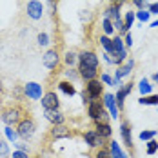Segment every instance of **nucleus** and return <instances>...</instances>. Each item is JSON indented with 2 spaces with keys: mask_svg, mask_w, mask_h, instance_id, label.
Masks as SVG:
<instances>
[{
  "mask_svg": "<svg viewBox=\"0 0 158 158\" xmlns=\"http://www.w3.org/2000/svg\"><path fill=\"white\" fill-rule=\"evenodd\" d=\"M35 122H33V118H22L18 124H16V133H18V136L22 138V140H29L33 138V135H35Z\"/></svg>",
  "mask_w": 158,
  "mask_h": 158,
  "instance_id": "1",
  "label": "nucleus"
},
{
  "mask_svg": "<svg viewBox=\"0 0 158 158\" xmlns=\"http://www.w3.org/2000/svg\"><path fill=\"white\" fill-rule=\"evenodd\" d=\"M87 114L93 122H100V120H106V111H104V106L98 102V100H93L89 106H87Z\"/></svg>",
  "mask_w": 158,
  "mask_h": 158,
  "instance_id": "2",
  "label": "nucleus"
},
{
  "mask_svg": "<svg viewBox=\"0 0 158 158\" xmlns=\"http://www.w3.org/2000/svg\"><path fill=\"white\" fill-rule=\"evenodd\" d=\"M84 142L87 143V147H91V149H100V147L106 145V143H104V138L96 133L95 129L84 133Z\"/></svg>",
  "mask_w": 158,
  "mask_h": 158,
  "instance_id": "3",
  "label": "nucleus"
},
{
  "mask_svg": "<svg viewBox=\"0 0 158 158\" xmlns=\"http://www.w3.org/2000/svg\"><path fill=\"white\" fill-rule=\"evenodd\" d=\"M24 96L29 100H42V85L38 82H27L24 85Z\"/></svg>",
  "mask_w": 158,
  "mask_h": 158,
  "instance_id": "4",
  "label": "nucleus"
},
{
  "mask_svg": "<svg viewBox=\"0 0 158 158\" xmlns=\"http://www.w3.org/2000/svg\"><path fill=\"white\" fill-rule=\"evenodd\" d=\"M89 96L93 98V100H98L100 96H104V84L100 82V78H95L91 80V82H85V87H84Z\"/></svg>",
  "mask_w": 158,
  "mask_h": 158,
  "instance_id": "5",
  "label": "nucleus"
},
{
  "mask_svg": "<svg viewBox=\"0 0 158 158\" xmlns=\"http://www.w3.org/2000/svg\"><path fill=\"white\" fill-rule=\"evenodd\" d=\"M26 13H27V16H29L31 20H40L42 15H44V6H42V2H38V0H29L27 6H26Z\"/></svg>",
  "mask_w": 158,
  "mask_h": 158,
  "instance_id": "6",
  "label": "nucleus"
},
{
  "mask_svg": "<svg viewBox=\"0 0 158 158\" xmlns=\"http://www.w3.org/2000/svg\"><path fill=\"white\" fill-rule=\"evenodd\" d=\"M42 109H49V111H55V109H60V98L55 91H49L42 96Z\"/></svg>",
  "mask_w": 158,
  "mask_h": 158,
  "instance_id": "7",
  "label": "nucleus"
},
{
  "mask_svg": "<svg viewBox=\"0 0 158 158\" xmlns=\"http://www.w3.org/2000/svg\"><path fill=\"white\" fill-rule=\"evenodd\" d=\"M133 82H127V84H122L118 89H116V93H114V100H116V104H118V109H122L124 107V102H126V98L131 95V91H133Z\"/></svg>",
  "mask_w": 158,
  "mask_h": 158,
  "instance_id": "8",
  "label": "nucleus"
},
{
  "mask_svg": "<svg viewBox=\"0 0 158 158\" xmlns=\"http://www.w3.org/2000/svg\"><path fill=\"white\" fill-rule=\"evenodd\" d=\"M20 114H22V111L18 107H9V109H6L2 113V122L6 126H15V124L20 122Z\"/></svg>",
  "mask_w": 158,
  "mask_h": 158,
  "instance_id": "9",
  "label": "nucleus"
},
{
  "mask_svg": "<svg viewBox=\"0 0 158 158\" xmlns=\"http://www.w3.org/2000/svg\"><path fill=\"white\" fill-rule=\"evenodd\" d=\"M104 106L107 107V111H109V116L111 118H118L120 116V109H118V104H116V100H114V95H111V93H104Z\"/></svg>",
  "mask_w": 158,
  "mask_h": 158,
  "instance_id": "10",
  "label": "nucleus"
},
{
  "mask_svg": "<svg viewBox=\"0 0 158 158\" xmlns=\"http://www.w3.org/2000/svg\"><path fill=\"white\" fill-rule=\"evenodd\" d=\"M42 64L48 67V69H56L58 64H60V55L56 49H49L46 51V55L42 56Z\"/></svg>",
  "mask_w": 158,
  "mask_h": 158,
  "instance_id": "11",
  "label": "nucleus"
},
{
  "mask_svg": "<svg viewBox=\"0 0 158 158\" xmlns=\"http://www.w3.org/2000/svg\"><path fill=\"white\" fill-rule=\"evenodd\" d=\"M78 64H84V65H87V67L98 69L100 60H98L96 53H93V51H82V53H78Z\"/></svg>",
  "mask_w": 158,
  "mask_h": 158,
  "instance_id": "12",
  "label": "nucleus"
},
{
  "mask_svg": "<svg viewBox=\"0 0 158 158\" xmlns=\"http://www.w3.org/2000/svg\"><path fill=\"white\" fill-rule=\"evenodd\" d=\"M71 136H73L71 129H69L67 126H64V124H58V126H53V127H51V138H55V140L71 138Z\"/></svg>",
  "mask_w": 158,
  "mask_h": 158,
  "instance_id": "13",
  "label": "nucleus"
},
{
  "mask_svg": "<svg viewBox=\"0 0 158 158\" xmlns=\"http://www.w3.org/2000/svg\"><path fill=\"white\" fill-rule=\"evenodd\" d=\"M78 75H80L82 80L91 82V80L98 78V69H95V67H87V65H84V64H78Z\"/></svg>",
  "mask_w": 158,
  "mask_h": 158,
  "instance_id": "14",
  "label": "nucleus"
},
{
  "mask_svg": "<svg viewBox=\"0 0 158 158\" xmlns=\"http://www.w3.org/2000/svg\"><path fill=\"white\" fill-rule=\"evenodd\" d=\"M44 118L48 120L49 124H53V126H58V124H64L65 122V118H64V114L60 113V109H55V111L44 109Z\"/></svg>",
  "mask_w": 158,
  "mask_h": 158,
  "instance_id": "15",
  "label": "nucleus"
},
{
  "mask_svg": "<svg viewBox=\"0 0 158 158\" xmlns=\"http://www.w3.org/2000/svg\"><path fill=\"white\" fill-rule=\"evenodd\" d=\"M95 131L106 140V138H111V135H113V127L109 126V122H106V120H100V122H95Z\"/></svg>",
  "mask_w": 158,
  "mask_h": 158,
  "instance_id": "16",
  "label": "nucleus"
},
{
  "mask_svg": "<svg viewBox=\"0 0 158 158\" xmlns=\"http://www.w3.org/2000/svg\"><path fill=\"white\" fill-rule=\"evenodd\" d=\"M120 135H122V140L129 149H133V135H131V126L127 122L120 124Z\"/></svg>",
  "mask_w": 158,
  "mask_h": 158,
  "instance_id": "17",
  "label": "nucleus"
},
{
  "mask_svg": "<svg viewBox=\"0 0 158 158\" xmlns=\"http://www.w3.org/2000/svg\"><path fill=\"white\" fill-rule=\"evenodd\" d=\"M107 147H109V151H111V158H129V156L126 155V153L122 151L120 143L116 142V140H111Z\"/></svg>",
  "mask_w": 158,
  "mask_h": 158,
  "instance_id": "18",
  "label": "nucleus"
},
{
  "mask_svg": "<svg viewBox=\"0 0 158 158\" xmlns=\"http://www.w3.org/2000/svg\"><path fill=\"white\" fill-rule=\"evenodd\" d=\"M104 18H107V20H111V22L118 20V18H120V6H116V4H111L109 7L104 11Z\"/></svg>",
  "mask_w": 158,
  "mask_h": 158,
  "instance_id": "19",
  "label": "nucleus"
},
{
  "mask_svg": "<svg viewBox=\"0 0 158 158\" xmlns=\"http://www.w3.org/2000/svg\"><path fill=\"white\" fill-rule=\"evenodd\" d=\"M58 89L62 91L64 95H67V96H75L77 95V89H75L73 82H69V80H62V82H58Z\"/></svg>",
  "mask_w": 158,
  "mask_h": 158,
  "instance_id": "20",
  "label": "nucleus"
},
{
  "mask_svg": "<svg viewBox=\"0 0 158 158\" xmlns=\"http://www.w3.org/2000/svg\"><path fill=\"white\" fill-rule=\"evenodd\" d=\"M124 51H127L126 44H124V38L122 36H114L113 38V53H111V56H114L118 53H124Z\"/></svg>",
  "mask_w": 158,
  "mask_h": 158,
  "instance_id": "21",
  "label": "nucleus"
},
{
  "mask_svg": "<svg viewBox=\"0 0 158 158\" xmlns=\"http://www.w3.org/2000/svg\"><path fill=\"white\" fill-rule=\"evenodd\" d=\"M138 91L142 93V96H147V95H153V85L147 78H142L138 82Z\"/></svg>",
  "mask_w": 158,
  "mask_h": 158,
  "instance_id": "22",
  "label": "nucleus"
},
{
  "mask_svg": "<svg viewBox=\"0 0 158 158\" xmlns=\"http://www.w3.org/2000/svg\"><path fill=\"white\" fill-rule=\"evenodd\" d=\"M140 106H158V95H147L138 98Z\"/></svg>",
  "mask_w": 158,
  "mask_h": 158,
  "instance_id": "23",
  "label": "nucleus"
},
{
  "mask_svg": "<svg viewBox=\"0 0 158 158\" xmlns=\"http://www.w3.org/2000/svg\"><path fill=\"white\" fill-rule=\"evenodd\" d=\"M77 62H78V55H77V53H73V51H67V53L64 55V64H65L67 67H73Z\"/></svg>",
  "mask_w": 158,
  "mask_h": 158,
  "instance_id": "24",
  "label": "nucleus"
},
{
  "mask_svg": "<svg viewBox=\"0 0 158 158\" xmlns=\"http://www.w3.org/2000/svg\"><path fill=\"white\" fill-rule=\"evenodd\" d=\"M100 46L104 48L106 53L111 55V53H113V38H109L107 35H102V36H100Z\"/></svg>",
  "mask_w": 158,
  "mask_h": 158,
  "instance_id": "25",
  "label": "nucleus"
},
{
  "mask_svg": "<svg viewBox=\"0 0 158 158\" xmlns=\"http://www.w3.org/2000/svg\"><path fill=\"white\" fill-rule=\"evenodd\" d=\"M4 133H6V138H7V142H11V143H16V140L20 138V136H18V133H16V129H13L11 126H6Z\"/></svg>",
  "mask_w": 158,
  "mask_h": 158,
  "instance_id": "26",
  "label": "nucleus"
},
{
  "mask_svg": "<svg viewBox=\"0 0 158 158\" xmlns=\"http://www.w3.org/2000/svg\"><path fill=\"white\" fill-rule=\"evenodd\" d=\"M135 18H136L135 11H127V13H126V16H124V27H126V33H129V29L133 27Z\"/></svg>",
  "mask_w": 158,
  "mask_h": 158,
  "instance_id": "27",
  "label": "nucleus"
},
{
  "mask_svg": "<svg viewBox=\"0 0 158 158\" xmlns=\"http://www.w3.org/2000/svg\"><path fill=\"white\" fill-rule=\"evenodd\" d=\"M156 129H145L140 133V140L142 142H149V140H153V138H156Z\"/></svg>",
  "mask_w": 158,
  "mask_h": 158,
  "instance_id": "28",
  "label": "nucleus"
},
{
  "mask_svg": "<svg viewBox=\"0 0 158 158\" xmlns=\"http://www.w3.org/2000/svg\"><path fill=\"white\" fill-rule=\"evenodd\" d=\"M102 31H104V35H107V36H111L114 33V26H113L111 20H107V18L102 20Z\"/></svg>",
  "mask_w": 158,
  "mask_h": 158,
  "instance_id": "29",
  "label": "nucleus"
},
{
  "mask_svg": "<svg viewBox=\"0 0 158 158\" xmlns=\"http://www.w3.org/2000/svg\"><path fill=\"white\" fill-rule=\"evenodd\" d=\"M156 151H158V142H156V138H153V140L145 142V153H147V155H155Z\"/></svg>",
  "mask_w": 158,
  "mask_h": 158,
  "instance_id": "30",
  "label": "nucleus"
},
{
  "mask_svg": "<svg viewBox=\"0 0 158 158\" xmlns=\"http://www.w3.org/2000/svg\"><path fill=\"white\" fill-rule=\"evenodd\" d=\"M64 75H65V78L69 80V82H75L77 78H80L78 69H73V67H67V69L64 71Z\"/></svg>",
  "mask_w": 158,
  "mask_h": 158,
  "instance_id": "31",
  "label": "nucleus"
},
{
  "mask_svg": "<svg viewBox=\"0 0 158 158\" xmlns=\"http://www.w3.org/2000/svg\"><path fill=\"white\" fill-rule=\"evenodd\" d=\"M135 15H136V18H138L142 24L149 22V18H151V13H149L147 9H138V11H135Z\"/></svg>",
  "mask_w": 158,
  "mask_h": 158,
  "instance_id": "32",
  "label": "nucleus"
},
{
  "mask_svg": "<svg viewBox=\"0 0 158 158\" xmlns=\"http://www.w3.org/2000/svg\"><path fill=\"white\" fill-rule=\"evenodd\" d=\"M95 158H111V151H109V147H107V145H104V147L96 149Z\"/></svg>",
  "mask_w": 158,
  "mask_h": 158,
  "instance_id": "33",
  "label": "nucleus"
},
{
  "mask_svg": "<svg viewBox=\"0 0 158 158\" xmlns=\"http://www.w3.org/2000/svg\"><path fill=\"white\" fill-rule=\"evenodd\" d=\"M36 42H38V46H49V35L48 33H40L38 36H36Z\"/></svg>",
  "mask_w": 158,
  "mask_h": 158,
  "instance_id": "34",
  "label": "nucleus"
},
{
  "mask_svg": "<svg viewBox=\"0 0 158 158\" xmlns=\"http://www.w3.org/2000/svg\"><path fill=\"white\" fill-rule=\"evenodd\" d=\"M0 156H9V143L6 140H0Z\"/></svg>",
  "mask_w": 158,
  "mask_h": 158,
  "instance_id": "35",
  "label": "nucleus"
},
{
  "mask_svg": "<svg viewBox=\"0 0 158 158\" xmlns=\"http://www.w3.org/2000/svg\"><path fill=\"white\" fill-rule=\"evenodd\" d=\"M113 26H114V29H116V31H120V33H124V35H126V27H124V20H122V18L114 20V22H113Z\"/></svg>",
  "mask_w": 158,
  "mask_h": 158,
  "instance_id": "36",
  "label": "nucleus"
},
{
  "mask_svg": "<svg viewBox=\"0 0 158 158\" xmlns=\"http://www.w3.org/2000/svg\"><path fill=\"white\" fill-rule=\"evenodd\" d=\"M100 82L106 84V85H113V77L107 75V73H102V75H100Z\"/></svg>",
  "mask_w": 158,
  "mask_h": 158,
  "instance_id": "37",
  "label": "nucleus"
},
{
  "mask_svg": "<svg viewBox=\"0 0 158 158\" xmlns=\"http://www.w3.org/2000/svg\"><path fill=\"white\" fill-rule=\"evenodd\" d=\"M124 44H126V49L133 48V36H131V33H126L124 35Z\"/></svg>",
  "mask_w": 158,
  "mask_h": 158,
  "instance_id": "38",
  "label": "nucleus"
},
{
  "mask_svg": "<svg viewBox=\"0 0 158 158\" xmlns=\"http://www.w3.org/2000/svg\"><path fill=\"white\" fill-rule=\"evenodd\" d=\"M82 102H84V106H89V104H91V102H93V98H91V96H89V93H87V91H85V89H84V91H82Z\"/></svg>",
  "mask_w": 158,
  "mask_h": 158,
  "instance_id": "39",
  "label": "nucleus"
},
{
  "mask_svg": "<svg viewBox=\"0 0 158 158\" xmlns=\"http://www.w3.org/2000/svg\"><path fill=\"white\" fill-rule=\"evenodd\" d=\"M147 11H149L151 15H158V2H155V4H149V6H147Z\"/></svg>",
  "mask_w": 158,
  "mask_h": 158,
  "instance_id": "40",
  "label": "nucleus"
},
{
  "mask_svg": "<svg viewBox=\"0 0 158 158\" xmlns=\"http://www.w3.org/2000/svg\"><path fill=\"white\" fill-rule=\"evenodd\" d=\"M11 158H27V153H24V151H18V149H15V151H13V155H11Z\"/></svg>",
  "mask_w": 158,
  "mask_h": 158,
  "instance_id": "41",
  "label": "nucleus"
},
{
  "mask_svg": "<svg viewBox=\"0 0 158 158\" xmlns=\"http://www.w3.org/2000/svg\"><path fill=\"white\" fill-rule=\"evenodd\" d=\"M133 2H135V6H136L138 9H145V7L149 6V4H147L145 0H133Z\"/></svg>",
  "mask_w": 158,
  "mask_h": 158,
  "instance_id": "42",
  "label": "nucleus"
},
{
  "mask_svg": "<svg viewBox=\"0 0 158 158\" xmlns=\"http://www.w3.org/2000/svg\"><path fill=\"white\" fill-rule=\"evenodd\" d=\"M15 147L18 149V151H24V153H29V147H27V143H15Z\"/></svg>",
  "mask_w": 158,
  "mask_h": 158,
  "instance_id": "43",
  "label": "nucleus"
},
{
  "mask_svg": "<svg viewBox=\"0 0 158 158\" xmlns=\"http://www.w3.org/2000/svg\"><path fill=\"white\" fill-rule=\"evenodd\" d=\"M49 11H51V15H55V11H56V2L55 0H49Z\"/></svg>",
  "mask_w": 158,
  "mask_h": 158,
  "instance_id": "44",
  "label": "nucleus"
},
{
  "mask_svg": "<svg viewBox=\"0 0 158 158\" xmlns=\"http://www.w3.org/2000/svg\"><path fill=\"white\" fill-rule=\"evenodd\" d=\"M102 56H104V60H106V62H107V64H113V56H111L109 53H104Z\"/></svg>",
  "mask_w": 158,
  "mask_h": 158,
  "instance_id": "45",
  "label": "nucleus"
},
{
  "mask_svg": "<svg viewBox=\"0 0 158 158\" xmlns=\"http://www.w3.org/2000/svg\"><path fill=\"white\" fill-rule=\"evenodd\" d=\"M111 4H116V6H122V4H126V0H107Z\"/></svg>",
  "mask_w": 158,
  "mask_h": 158,
  "instance_id": "46",
  "label": "nucleus"
},
{
  "mask_svg": "<svg viewBox=\"0 0 158 158\" xmlns=\"http://www.w3.org/2000/svg\"><path fill=\"white\" fill-rule=\"evenodd\" d=\"M126 65H127V67H131V69H133V67H135V60H133V58H129V60H126Z\"/></svg>",
  "mask_w": 158,
  "mask_h": 158,
  "instance_id": "47",
  "label": "nucleus"
},
{
  "mask_svg": "<svg viewBox=\"0 0 158 158\" xmlns=\"http://www.w3.org/2000/svg\"><path fill=\"white\" fill-rule=\"evenodd\" d=\"M151 27H158V18L155 20V22H151Z\"/></svg>",
  "mask_w": 158,
  "mask_h": 158,
  "instance_id": "48",
  "label": "nucleus"
},
{
  "mask_svg": "<svg viewBox=\"0 0 158 158\" xmlns=\"http://www.w3.org/2000/svg\"><path fill=\"white\" fill-rule=\"evenodd\" d=\"M153 80H155V82L158 84V73H155V77H153Z\"/></svg>",
  "mask_w": 158,
  "mask_h": 158,
  "instance_id": "49",
  "label": "nucleus"
},
{
  "mask_svg": "<svg viewBox=\"0 0 158 158\" xmlns=\"http://www.w3.org/2000/svg\"><path fill=\"white\" fill-rule=\"evenodd\" d=\"M4 93V85H2V82H0V95Z\"/></svg>",
  "mask_w": 158,
  "mask_h": 158,
  "instance_id": "50",
  "label": "nucleus"
}]
</instances>
